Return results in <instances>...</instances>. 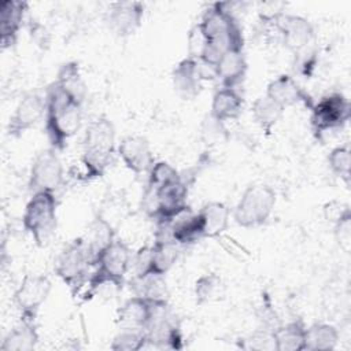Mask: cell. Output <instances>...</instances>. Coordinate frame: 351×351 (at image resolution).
I'll return each mask as SVG.
<instances>
[{
	"label": "cell",
	"instance_id": "obj_1",
	"mask_svg": "<svg viewBox=\"0 0 351 351\" xmlns=\"http://www.w3.org/2000/svg\"><path fill=\"white\" fill-rule=\"evenodd\" d=\"M197 23L206 38V49L199 60L215 66L225 52L243 49V30L229 3L210 5Z\"/></svg>",
	"mask_w": 351,
	"mask_h": 351
},
{
	"label": "cell",
	"instance_id": "obj_2",
	"mask_svg": "<svg viewBox=\"0 0 351 351\" xmlns=\"http://www.w3.org/2000/svg\"><path fill=\"white\" fill-rule=\"evenodd\" d=\"M45 103L44 121L51 148L62 151L81 126V106L64 93L55 81L47 88Z\"/></svg>",
	"mask_w": 351,
	"mask_h": 351
},
{
	"label": "cell",
	"instance_id": "obj_3",
	"mask_svg": "<svg viewBox=\"0 0 351 351\" xmlns=\"http://www.w3.org/2000/svg\"><path fill=\"white\" fill-rule=\"evenodd\" d=\"M115 137V128L107 117H97L88 123L82 137L81 154L85 181L103 177L111 166L118 148Z\"/></svg>",
	"mask_w": 351,
	"mask_h": 351
},
{
	"label": "cell",
	"instance_id": "obj_4",
	"mask_svg": "<svg viewBox=\"0 0 351 351\" xmlns=\"http://www.w3.org/2000/svg\"><path fill=\"white\" fill-rule=\"evenodd\" d=\"M132 256L133 252L129 245L115 237L96 259L95 270L88 280L90 292H95L107 284L121 289L125 282V277L130 270Z\"/></svg>",
	"mask_w": 351,
	"mask_h": 351
},
{
	"label": "cell",
	"instance_id": "obj_5",
	"mask_svg": "<svg viewBox=\"0 0 351 351\" xmlns=\"http://www.w3.org/2000/svg\"><path fill=\"white\" fill-rule=\"evenodd\" d=\"M276 202L277 195L270 185L251 184L237 200L233 208V219L245 229L262 226L270 218Z\"/></svg>",
	"mask_w": 351,
	"mask_h": 351
},
{
	"label": "cell",
	"instance_id": "obj_6",
	"mask_svg": "<svg viewBox=\"0 0 351 351\" xmlns=\"http://www.w3.org/2000/svg\"><path fill=\"white\" fill-rule=\"evenodd\" d=\"M56 208L58 200L53 192L32 193L26 203L22 225L38 247L47 245L56 229Z\"/></svg>",
	"mask_w": 351,
	"mask_h": 351
},
{
	"label": "cell",
	"instance_id": "obj_7",
	"mask_svg": "<svg viewBox=\"0 0 351 351\" xmlns=\"http://www.w3.org/2000/svg\"><path fill=\"white\" fill-rule=\"evenodd\" d=\"M95 267V256L82 237L70 241L58 255L55 262L56 276L74 293L89 280L90 269Z\"/></svg>",
	"mask_w": 351,
	"mask_h": 351
},
{
	"label": "cell",
	"instance_id": "obj_8",
	"mask_svg": "<svg viewBox=\"0 0 351 351\" xmlns=\"http://www.w3.org/2000/svg\"><path fill=\"white\" fill-rule=\"evenodd\" d=\"M148 346L156 348H181L180 322L167 300H152V313L144 328Z\"/></svg>",
	"mask_w": 351,
	"mask_h": 351
},
{
	"label": "cell",
	"instance_id": "obj_9",
	"mask_svg": "<svg viewBox=\"0 0 351 351\" xmlns=\"http://www.w3.org/2000/svg\"><path fill=\"white\" fill-rule=\"evenodd\" d=\"M64 180L63 165L56 154V149L49 148L41 151L33 160L29 173V191L36 192H56Z\"/></svg>",
	"mask_w": 351,
	"mask_h": 351
},
{
	"label": "cell",
	"instance_id": "obj_10",
	"mask_svg": "<svg viewBox=\"0 0 351 351\" xmlns=\"http://www.w3.org/2000/svg\"><path fill=\"white\" fill-rule=\"evenodd\" d=\"M350 119V103L341 93L322 96L311 106V125L315 133L322 134L341 129Z\"/></svg>",
	"mask_w": 351,
	"mask_h": 351
},
{
	"label": "cell",
	"instance_id": "obj_11",
	"mask_svg": "<svg viewBox=\"0 0 351 351\" xmlns=\"http://www.w3.org/2000/svg\"><path fill=\"white\" fill-rule=\"evenodd\" d=\"M51 292V281L43 274H26L14 292V303L21 311V319L36 321L43 303Z\"/></svg>",
	"mask_w": 351,
	"mask_h": 351
},
{
	"label": "cell",
	"instance_id": "obj_12",
	"mask_svg": "<svg viewBox=\"0 0 351 351\" xmlns=\"http://www.w3.org/2000/svg\"><path fill=\"white\" fill-rule=\"evenodd\" d=\"M270 16L280 41L291 52L296 53L311 45L314 27L306 18L292 14H274Z\"/></svg>",
	"mask_w": 351,
	"mask_h": 351
},
{
	"label": "cell",
	"instance_id": "obj_13",
	"mask_svg": "<svg viewBox=\"0 0 351 351\" xmlns=\"http://www.w3.org/2000/svg\"><path fill=\"white\" fill-rule=\"evenodd\" d=\"M45 111H47L45 96L43 97L38 93L25 95L19 100L14 114L8 121V125H7L8 136L21 137L26 130L32 129L43 118H45Z\"/></svg>",
	"mask_w": 351,
	"mask_h": 351
},
{
	"label": "cell",
	"instance_id": "obj_14",
	"mask_svg": "<svg viewBox=\"0 0 351 351\" xmlns=\"http://www.w3.org/2000/svg\"><path fill=\"white\" fill-rule=\"evenodd\" d=\"M144 16V4L138 1L111 3L107 10L106 21L110 29L119 37L133 34L141 25Z\"/></svg>",
	"mask_w": 351,
	"mask_h": 351
},
{
	"label": "cell",
	"instance_id": "obj_15",
	"mask_svg": "<svg viewBox=\"0 0 351 351\" xmlns=\"http://www.w3.org/2000/svg\"><path fill=\"white\" fill-rule=\"evenodd\" d=\"M117 154L134 174L148 173L155 163L151 145L143 136H125L118 144Z\"/></svg>",
	"mask_w": 351,
	"mask_h": 351
},
{
	"label": "cell",
	"instance_id": "obj_16",
	"mask_svg": "<svg viewBox=\"0 0 351 351\" xmlns=\"http://www.w3.org/2000/svg\"><path fill=\"white\" fill-rule=\"evenodd\" d=\"M265 95L276 101L278 106H281L284 110L298 103H303L310 108L314 104L311 97L300 88L296 80L288 74H281L270 81Z\"/></svg>",
	"mask_w": 351,
	"mask_h": 351
},
{
	"label": "cell",
	"instance_id": "obj_17",
	"mask_svg": "<svg viewBox=\"0 0 351 351\" xmlns=\"http://www.w3.org/2000/svg\"><path fill=\"white\" fill-rule=\"evenodd\" d=\"M26 11V1L4 0L0 3V43L3 49L16 43Z\"/></svg>",
	"mask_w": 351,
	"mask_h": 351
},
{
	"label": "cell",
	"instance_id": "obj_18",
	"mask_svg": "<svg viewBox=\"0 0 351 351\" xmlns=\"http://www.w3.org/2000/svg\"><path fill=\"white\" fill-rule=\"evenodd\" d=\"M173 86L176 92L184 99H192L202 90V78L199 74L197 60L185 58L180 60L171 73Z\"/></svg>",
	"mask_w": 351,
	"mask_h": 351
},
{
	"label": "cell",
	"instance_id": "obj_19",
	"mask_svg": "<svg viewBox=\"0 0 351 351\" xmlns=\"http://www.w3.org/2000/svg\"><path fill=\"white\" fill-rule=\"evenodd\" d=\"M152 313V300L132 296L123 302L117 311V324L119 329H143L145 328Z\"/></svg>",
	"mask_w": 351,
	"mask_h": 351
},
{
	"label": "cell",
	"instance_id": "obj_20",
	"mask_svg": "<svg viewBox=\"0 0 351 351\" xmlns=\"http://www.w3.org/2000/svg\"><path fill=\"white\" fill-rule=\"evenodd\" d=\"M244 100L240 92L236 88H219L211 100L210 107V115L219 121V122H228L237 119L243 111Z\"/></svg>",
	"mask_w": 351,
	"mask_h": 351
},
{
	"label": "cell",
	"instance_id": "obj_21",
	"mask_svg": "<svg viewBox=\"0 0 351 351\" xmlns=\"http://www.w3.org/2000/svg\"><path fill=\"white\" fill-rule=\"evenodd\" d=\"M217 80L222 86L236 88L241 84L247 73V60L243 49H232L225 52L215 64Z\"/></svg>",
	"mask_w": 351,
	"mask_h": 351
},
{
	"label": "cell",
	"instance_id": "obj_22",
	"mask_svg": "<svg viewBox=\"0 0 351 351\" xmlns=\"http://www.w3.org/2000/svg\"><path fill=\"white\" fill-rule=\"evenodd\" d=\"M55 82L64 93H67L78 106L82 107L88 89L77 62H67L62 64L58 70Z\"/></svg>",
	"mask_w": 351,
	"mask_h": 351
},
{
	"label": "cell",
	"instance_id": "obj_23",
	"mask_svg": "<svg viewBox=\"0 0 351 351\" xmlns=\"http://www.w3.org/2000/svg\"><path fill=\"white\" fill-rule=\"evenodd\" d=\"M197 213L202 219L204 237H217L222 234L229 226L230 210L222 202H210L204 204Z\"/></svg>",
	"mask_w": 351,
	"mask_h": 351
},
{
	"label": "cell",
	"instance_id": "obj_24",
	"mask_svg": "<svg viewBox=\"0 0 351 351\" xmlns=\"http://www.w3.org/2000/svg\"><path fill=\"white\" fill-rule=\"evenodd\" d=\"M38 341V332L36 321L21 319L3 339L1 351H30L36 348Z\"/></svg>",
	"mask_w": 351,
	"mask_h": 351
},
{
	"label": "cell",
	"instance_id": "obj_25",
	"mask_svg": "<svg viewBox=\"0 0 351 351\" xmlns=\"http://www.w3.org/2000/svg\"><path fill=\"white\" fill-rule=\"evenodd\" d=\"M274 350L302 351L306 346V326L302 321H292L271 330Z\"/></svg>",
	"mask_w": 351,
	"mask_h": 351
},
{
	"label": "cell",
	"instance_id": "obj_26",
	"mask_svg": "<svg viewBox=\"0 0 351 351\" xmlns=\"http://www.w3.org/2000/svg\"><path fill=\"white\" fill-rule=\"evenodd\" d=\"M129 288L134 296H140L148 300H163L167 295L165 274L154 271L133 276L129 281Z\"/></svg>",
	"mask_w": 351,
	"mask_h": 351
},
{
	"label": "cell",
	"instance_id": "obj_27",
	"mask_svg": "<svg viewBox=\"0 0 351 351\" xmlns=\"http://www.w3.org/2000/svg\"><path fill=\"white\" fill-rule=\"evenodd\" d=\"M180 244L173 240L155 239L151 245V263L149 271L165 274L173 267L176 261L178 259Z\"/></svg>",
	"mask_w": 351,
	"mask_h": 351
},
{
	"label": "cell",
	"instance_id": "obj_28",
	"mask_svg": "<svg viewBox=\"0 0 351 351\" xmlns=\"http://www.w3.org/2000/svg\"><path fill=\"white\" fill-rule=\"evenodd\" d=\"M339 343V330L330 324H313L306 328L304 350L311 351H330Z\"/></svg>",
	"mask_w": 351,
	"mask_h": 351
},
{
	"label": "cell",
	"instance_id": "obj_29",
	"mask_svg": "<svg viewBox=\"0 0 351 351\" xmlns=\"http://www.w3.org/2000/svg\"><path fill=\"white\" fill-rule=\"evenodd\" d=\"M82 239L85 240L88 248L95 256V263H96V259L100 255V252L115 239V232L107 219L97 217L89 225L88 232L85 236H82Z\"/></svg>",
	"mask_w": 351,
	"mask_h": 351
},
{
	"label": "cell",
	"instance_id": "obj_30",
	"mask_svg": "<svg viewBox=\"0 0 351 351\" xmlns=\"http://www.w3.org/2000/svg\"><path fill=\"white\" fill-rule=\"evenodd\" d=\"M252 118L256 125L266 133L271 132V129L277 125L284 114V108L273 101L266 95L259 96L252 104Z\"/></svg>",
	"mask_w": 351,
	"mask_h": 351
},
{
	"label": "cell",
	"instance_id": "obj_31",
	"mask_svg": "<svg viewBox=\"0 0 351 351\" xmlns=\"http://www.w3.org/2000/svg\"><path fill=\"white\" fill-rule=\"evenodd\" d=\"M145 346L148 343L143 329H119L110 347L114 351H138Z\"/></svg>",
	"mask_w": 351,
	"mask_h": 351
},
{
	"label": "cell",
	"instance_id": "obj_32",
	"mask_svg": "<svg viewBox=\"0 0 351 351\" xmlns=\"http://www.w3.org/2000/svg\"><path fill=\"white\" fill-rule=\"evenodd\" d=\"M328 165L333 174L340 177L346 184L350 182L351 152L348 145L335 147L328 155Z\"/></svg>",
	"mask_w": 351,
	"mask_h": 351
},
{
	"label": "cell",
	"instance_id": "obj_33",
	"mask_svg": "<svg viewBox=\"0 0 351 351\" xmlns=\"http://www.w3.org/2000/svg\"><path fill=\"white\" fill-rule=\"evenodd\" d=\"M180 173L167 162H155L152 167L148 171V186H152L155 189H159L177 178H180Z\"/></svg>",
	"mask_w": 351,
	"mask_h": 351
},
{
	"label": "cell",
	"instance_id": "obj_34",
	"mask_svg": "<svg viewBox=\"0 0 351 351\" xmlns=\"http://www.w3.org/2000/svg\"><path fill=\"white\" fill-rule=\"evenodd\" d=\"M219 287H221V278L215 273L203 274L195 282L196 302L199 304H203L206 302L213 300L218 295Z\"/></svg>",
	"mask_w": 351,
	"mask_h": 351
},
{
	"label": "cell",
	"instance_id": "obj_35",
	"mask_svg": "<svg viewBox=\"0 0 351 351\" xmlns=\"http://www.w3.org/2000/svg\"><path fill=\"white\" fill-rule=\"evenodd\" d=\"M204 49H206V38L203 36V32H202L199 23H196L189 30V34H188V38H186L188 58L199 60L202 58Z\"/></svg>",
	"mask_w": 351,
	"mask_h": 351
},
{
	"label": "cell",
	"instance_id": "obj_36",
	"mask_svg": "<svg viewBox=\"0 0 351 351\" xmlns=\"http://www.w3.org/2000/svg\"><path fill=\"white\" fill-rule=\"evenodd\" d=\"M335 236L340 247L346 251L350 250L351 244V211L348 210L344 213L336 222H335Z\"/></svg>",
	"mask_w": 351,
	"mask_h": 351
},
{
	"label": "cell",
	"instance_id": "obj_37",
	"mask_svg": "<svg viewBox=\"0 0 351 351\" xmlns=\"http://www.w3.org/2000/svg\"><path fill=\"white\" fill-rule=\"evenodd\" d=\"M295 55V70L303 75H310L315 67V52L313 49L304 48Z\"/></svg>",
	"mask_w": 351,
	"mask_h": 351
},
{
	"label": "cell",
	"instance_id": "obj_38",
	"mask_svg": "<svg viewBox=\"0 0 351 351\" xmlns=\"http://www.w3.org/2000/svg\"><path fill=\"white\" fill-rule=\"evenodd\" d=\"M149 263H151V245L141 247L132 256L130 269L133 267V270H134L133 276H140V274L148 273L149 271Z\"/></svg>",
	"mask_w": 351,
	"mask_h": 351
},
{
	"label": "cell",
	"instance_id": "obj_39",
	"mask_svg": "<svg viewBox=\"0 0 351 351\" xmlns=\"http://www.w3.org/2000/svg\"><path fill=\"white\" fill-rule=\"evenodd\" d=\"M222 134H225L223 122H219L214 119L211 115H208V118L203 123V136H207V141H210L221 138Z\"/></svg>",
	"mask_w": 351,
	"mask_h": 351
},
{
	"label": "cell",
	"instance_id": "obj_40",
	"mask_svg": "<svg viewBox=\"0 0 351 351\" xmlns=\"http://www.w3.org/2000/svg\"><path fill=\"white\" fill-rule=\"evenodd\" d=\"M350 210V207L344 203H339V202H330L328 204H325L324 207V213H325V218L328 221H332L333 223L344 214Z\"/></svg>",
	"mask_w": 351,
	"mask_h": 351
}]
</instances>
